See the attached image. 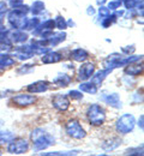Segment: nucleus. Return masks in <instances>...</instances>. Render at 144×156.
<instances>
[{"label": "nucleus", "instance_id": "aec40b11", "mask_svg": "<svg viewBox=\"0 0 144 156\" xmlns=\"http://www.w3.org/2000/svg\"><path fill=\"white\" fill-rule=\"evenodd\" d=\"M120 144H121V140L119 138H113V139H111L108 142H104L102 144V148L106 151H112V150L117 149Z\"/></svg>", "mask_w": 144, "mask_h": 156}, {"label": "nucleus", "instance_id": "72a5a7b5", "mask_svg": "<svg viewBox=\"0 0 144 156\" xmlns=\"http://www.w3.org/2000/svg\"><path fill=\"white\" fill-rule=\"evenodd\" d=\"M68 95H70V98H76V100H79V98H83L82 93H79V91H77V90H71V91L68 93Z\"/></svg>", "mask_w": 144, "mask_h": 156}, {"label": "nucleus", "instance_id": "f03ea898", "mask_svg": "<svg viewBox=\"0 0 144 156\" xmlns=\"http://www.w3.org/2000/svg\"><path fill=\"white\" fill-rule=\"evenodd\" d=\"M31 139L34 142V149L35 150H44L48 147L53 145L55 142L53 136H51L49 133H47L42 129L34 130L31 133Z\"/></svg>", "mask_w": 144, "mask_h": 156}, {"label": "nucleus", "instance_id": "f3484780", "mask_svg": "<svg viewBox=\"0 0 144 156\" xmlns=\"http://www.w3.org/2000/svg\"><path fill=\"white\" fill-rule=\"evenodd\" d=\"M112 70H113V69H104L102 71H99L94 77L91 78V83H94L95 85H100V84L102 83L103 79L107 77V75L112 72Z\"/></svg>", "mask_w": 144, "mask_h": 156}, {"label": "nucleus", "instance_id": "37998d69", "mask_svg": "<svg viewBox=\"0 0 144 156\" xmlns=\"http://www.w3.org/2000/svg\"><path fill=\"white\" fill-rule=\"evenodd\" d=\"M0 155H1V150H0Z\"/></svg>", "mask_w": 144, "mask_h": 156}, {"label": "nucleus", "instance_id": "473e14b6", "mask_svg": "<svg viewBox=\"0 0 144 156\" xmlns=\"http://www.w3.org/2000/svg\"><path fill=\"white\" fill-rule=\"evenodd\" d=\"M99 13H100V17L103 20V18H106V17L109 16V9L106 7V6H101V7L99 9Z\"/></svg>", "mask_w": 144, "mask_h": 156}, {"label": "nucleus", "instance_id": "ea45409f", "mask_svg": "<svg viewBox=\"0 0 144 156\" xmlns=\"http://www.w3.org/2000/svg\"><path fill=\"white\" fill-rule=\"evenodd\" d=\"M143 120H144V117L143 115H141L139 120H138V125H139V127H141V129H143Z\"/></svg>", "mask_w": 144, "mask_h": 156}, {"label": "nucleus", "instance_id": "2eb2a0df", "mask_svg": "<svg viewBox=\"0 0 144 156\" xmlns=\"http://www.w3.org/2000/svg\"><path fill=\"white\" fill-rule=\"evenodd\" d=\"M121 58H123V57H121L120 54L114 53V54L109 55L108 58L103 61V65H104V67H106V69H114V67H119V61L121 60Z\"/></svg>", "mask_w": 144, "mask_h": 156}, {"label": "nucleus", "instance_id": "e433bc0d", "mask_svg": "<svg viewBox=\"0 0 144 156\" xmlns=\"http://www.w3.org/2000/svg\"><path fill=\"white\" fill-rule=\"evenodd\" d=\"M22 4H23V0H10V5L12 7H17V6H19Z\"/></svg>", "mask_w": 144, "mask_h": 156}, {"label": "nucleus", "instance_id": "393cba45", "mask_svg": "<svg viewBox=\"0 0 144 156\" xmlns=\"http://www.w3.org/2000/svg\"><path fill=\"white\" fill-rule=\"evenodd\" d=\"M44 11V4L40 1V0H36L34 4H33V9H31V12L34 15H39Z\"/></svg>", "mask_w": 144, "mask_h": 156}, {"label": "nucleus", "instance_id": "0eeeda50", "mask_svg": "<svg viewBox=\"0 0 144 156\" xmlns=\"http://www.w3.org/2000/svg\"><path fill=\"white\" fill-rule=\"evenodd\" d=\"M53 107L55 108V109H58V111H60V112H64V111H66L68 107H70V101H68V98L66 95H55L54 98H53Z\"/></svg>", "mask_w": 144, "mask_h": 156}, {"label": "nucleus", "instance_id": "1a4fd4ad", "mask_svg": "<svg viewBox=\"0 0 144 156\" xmlns=\"http://www.w3.org/2000/svg\"><path fill=\"white\" fill-rule=\"evenodd\" d=\"M12 101H13L17 106L24 107V106H30V105H33V103L36 101V98H35V96H33V95L19 94V95H17V96H15V98H12Z\"/></svg>", "mask_w": 144, "mask_h": 156}, {"label": "nucleus", "instance_id": "c9c22d12", "mask_svg": "<svg viewBox=\"0 0 144 156\" xmlns=\"http://www.w3.org/2000/svg\"><path fill=\"white\" fill-rule=\"evenodd\" d=\"M33 70V67H31V65H24V67H21L19 70H18V72L19 73H25V72H29V71H31Z\"/></svg>", "mask_w": 144, "mask_h": 156}, {"label": "nucleus", "instance_id": "79ce46f5", "mask_svg": "<svg viewBox=\"0 0 144 156\" xmlns=\"http://www.w3.org/2000/svg\"><path fill=\"white\" fill-rule=\"evenodd\" d=\"M106 0H99V4H101V2H104Z\"/></svg>", "mask_w": 144, "mask_h": 156}, {"label": "nucleus", "instance_id": "7ed1b4c3", "mask_svg": "<svg viewBox=\"0 0 144 156\" xmlns=\"http://www.w3.org/2000/svg\"><path fill=\"white\" fill-rule=\"evenodd\" d=\"M86 115H88V119H89V121H90L91 125L100 126V125H102L103 122H104L106 112H104V109L101 108L99 105H91L88 108Z\"/></svg>", "mask_w": 144, "mask_h": 156}, {"label": "nucleus", "instance_id": "cd10ccee", "mask_svg": "<svg viewBox=\"0 0 144 156\" xmlns=\"http://www.w3.org/2000/svg\"><path fill=\"white\" fill-rule=\"evenodd\" d=\"M15 64V60L9 57V55H5V57H0V67H6V66H11Z\"/></svg>", "mask_w": 144, "mask_h": 156}, {"label": "nucleus", "instance_id": "bb28decb", "mask_svg": "<svg viewBox=\"0 0 144 156\" xmlns=\"http://www.w3.org/2000/svg\"><path fill=\"white\" fill-rule=\"evenodd\" d=\"M39 23H40L39 18H31V20H28L26 24L24 25V29H25V30H34V29L39 25Z\"/></svg>", "mask_w": 144, "mask_h": 156}, {"label": "nucleus", "instance_id": "4c0bfd02", "mask_svg": "<svg viewBox=\"0 0 144 156\" xmlns=\"http://www.w3.org/2000/svg\"><path fill=\"white\" fill-rule=\"evenodd\" d=\"M86 13H88L89 16H94V15H95V9H94L93 6H89L88 10H86Z\"/></svg>", "mask_w": 144, "mask_h": 156}, {"label": "nucleus", "instance_id": "9d476101", "mask_svg": "<svg viewBox=\"0 0 144 156\" xmlns=\"http://www.w3.org/2000/svg\"><path fill=\"white\" fill-rule=\"evenodd\" d=\"M34 52H33V46H21L15 51V55L19 60H26L33 57Z\"/></svg>", "mask_w": 144, "mask_h": 156}, {"label": "nucleus", "instance_id": "dca6fc26", "mask_svg": "<svg viewBox=\"0 0 144 156\" xmlns=\"http://www.w3.org/2000/svg\"><path fill=\"white\" fill-rule=\"evenodd\" d=\"M54 27H55V24H54V20H46L44 23H42L41 25H37L36 28V30L34 31V34H36V35H41L43 33H46V31H53V29H54Z\"/></svg>", "mask_w": 144, "mask_h": 156}, {"label": "nucleus", "instance_id": "ddd939ff", "mask_svg": "<svg viewBox=\"0 0 144 156\" xmlns=\"http://www.w3.org/2000/svg\"><path fill=\"white\" fill-rule=\"evenodd\" d=\"M102 100L107 105H109V106H112L114 108H121V101L119 98V95L115 94V93L104 95V96H102Z\"/></svg>", "mask_w": 144, "mask_h": 156}, {"label": "nucleus", "instance_id": "f704fd0d", "mask_svg": "<svg viewBox=\"0 0 144 156\" xmlns=\"http://www.w3.org/2000/svg\"><path fill=\"white\" fill-rule=\"evenodd\" d=\"M5 12H6V5H5L4 1H1L0 2V23H1V20L5 16Z\"/></svg>", "mask_w": 144, "mask_h": 156}, {"label": "nucleus", "instance_id": "a211bd4d", "mask_svg": "<svg viewBox=\"0 0 144 156\" xmlns=\"http://www.w3.org/2000/svg\"><path fill=\"white\" fill-rule=\"evenodd\" d=\"M143 72V66L142 65H132L128 64L127 67L125 69V73L130 75V76H138Z\"/></svg>", "mask_w": 144, "mask_h": 156}, {"label": "nucleus", "instance_id": "7c9ffc66", "mask_svg": "<svg viewBox=\"0 0 144 156\" xmlns=\"http://www.w3.org/2000/svg\"><path fill=\"white\" fill-rule=\"evenodd\" d=\"M121 0H112L109 4H108V9H111V10H117V9H119L120 6H121Z\"/></svg>", "mask_w": 144, "mask_h": 156}, {"label": "nucleus", "instance_id": "2f4dec72", "mask_svg": "<svg viewBox=\"0 0 144 156\" xmlns=\"http://www.w3.org/2000/svg\"><path fill=\"white\" fill-rule=\"evenodd\" d=\"M137 4H138V0H125L124 1V5L127 10H132Z\"/></svg>", "mask_w": 144, "mask_h": 156}, {"label": "nucleus", "instance_id": "c756f323", "mask_svg": "<svg viewBox=\"0 0 144 156\" xmlns=\"http://www.w3.org/2000/svg\"><path fill=\"white\" fill-rule=\"evenodd\" d=\"M126 155H143V147L136 149H128L126 151Z\"/></svg>", "mask_w": 144, "mask_h": 156}, {"label": "nucleus", "instance_id": "58836bf2", "mask_svg": "<svg viewBox=\"0 0 144 156\" xmlns=\"http://www.w3.org/2000/svg\"><path fill=\"white\" fill-rule=\"evenodd\" d=\"M133 51H135V47H132V46H131V48H123V52L124 53H126V54L132 53Z\"/></svg>", "mask_w": 144, "mask_h": 156}, {"label": "nucleus", "instance_id": "b1692460", "mask_svg": "<svg viewBox=\"0 0 144 156\" xmlns=\"http://www.w3.org/2000/svg\"><path fill=\"white\" fill-rule=\"evenodd\" d=\"M12 139H15V135L10 131H0V143H10Z\"/></svg>", "mask_w": 144, "mask_h": 156}, {"label": "nucleus", "instance_id": "c85d7f7f", "mask_svg": "<svg viewBox=\"0 0 144 156\" xmlns=\"http://www.w3.org/2000/svg\"><path fill=\"white\" fill-rule=\"evenodd\" d=\"M78 154V151H54V153H46L44 155H48V156H52V155H59V156H61V155H77Z\"/></svg>", "mask_w": 144, "mask_h": 156}, {"label": "nucleus", "instance_id": "4468645a", "mask_svg": "<svg viewBox=\"0 0 144 156\" xmlns=\"http://www.w3.org/2000/svg\"><path fill=\"white\" fill-rule=\"evenodd\" d=\"M47 89H48V83L44 82V80H37V82L28 85V91L34 93V94H36V93H43Z\"/></svg>", "mask_w": 144, "mask_h": 156}, {"label": "nucleus", "instance_id": "412c9836", "mask_svg": "<svg viewBox=\"0 0 144 156\" xmlns=\"http://www.w3.org/2000/svg\"><path fill=\"white\" fill-rule=\"evenodd\" d=\"M12 51V41L9 39L7 36L0 37V52H10Z\"/></svg>", "mask_w": 144, "mask_h": 156}, {"label": "nucleus", "instance_id": "6e6552de", "mask_svg": "<svg viewBox=\"0 0 144 156\" xmlns=\"http://www.w3.org/2000/svg\"><path fill=\"white\" fill-rule=\"evenodd\" d=\"M94 71H95V65L91 64V62H86V64H84V65L81 66L79 73H78V78L81 80H86V79H89L93 76Z\"/></svg>", "mask_w": 144, "mask_h": 156}, {"label": "nucleus", "instance_id": "20e7f679", "mask_svg": "<svg viewBox=\"0 0 144 156\" xmlns=\"http://www.w3.org/2000/svg\"><path fill=\"white\" fill-rule=\"evenodd\" d=\"M135 127V118L132 114H124L117 122V131L121 135L131 132Z\"/></svg>", "mask_w": 144, "mask_h": 156}, {"label": "nucleus", "instance_id": "4be33fe9", "mask_svg": "<svg viewBox=\"0 0 144 156\" xmlns=\"http://www.w3.org/2000/svg\"><path fill=\"white\" fill-rule=\"evenodd\" d=\"M71 77L70 76H67V75H59L58 77H55L53 79V82L57 84V85H59V87H67L70 83H71Z\"/></svg>", "mask_w": 144, "mask_h": 156}, {"label": "nucleus", "instance_id": "9b49d317", "mask_svg": "<svg viewBox=\"0 0 144 156\" xmlns=\"http://www.w3.org/2000/svg\"><path fill=\"white\" fill-rule=\"evenodd\" d=\"M6 36L15 43H23V42H25L28 40V34L22 31V30H18V29H15L13 31L7 33Z\"/></svg>", "mask_w": 144, "mask_h": 156}, {"label": "nucleus", "instance_id": "a878e982", "mask_svg": "<svg viewBox=\"0 0 144 156\" xmlns=\"http://www.w3.org/2000/svg\"><path fill=\"white\" fill-rule=\"evenodd\" d=\"M54 24H55V27H57L59 30H65V29L67 28V23H66L65 18L61 17V16H58V17L55 18Z\"/></svg>", "mask_w": 144, "mask_h": 156}, {"label": "nucleus", "instance_id": "f257e3e1", "mask_svg": "<svg viewBox=\"0 0 144 156\" xmlns=\"http://www.w3.org/2000/svg\"><path fill=\"white\" fill-rule=\"evenodd\" d=\"M29 12V6L26 5H19L17 7H15L7 16V20H9V23L13 27V29H18V30H22L24 29V25L26 24L28 22V18H26V13Z\"/></svg>", "mask_w": 144, "mask_h": 156}, {"label": "nucleus", "instance_id": "423d86ee", "mask_svg": "<svg viewBox=\"0 0 144 156\" xmlns=\"http://www.w3.org/2000/svg\"><path fill=\"white\" fill-rule=\"evenodd\" d=\"M11 142H12V143H10V145H9V148H7L9 153H11V154H24V153H26L28 149H29L28 142H26L25 139H23V138L16 139V140L12 139Z\"/></svg>", "mask_w": 144, "mask_h": 156}, {"label": "nucleus", "instance_id": "a19ab883", "mask_svg": "<svg viewBox=\"0 0 144 156\" xmlns=\"http://www.w3.org/2000/svg\"><path fill=\"white\" fill-rule=\"evenodd\" d=\"M6 33V29L4 28V25L0 23V35H2V34H5Z\"/></svg>", "mask_w": 144, "mask_h": 156}, {"label": "nucleus", "instance_id": "6ab92c4d", "mask_svg": "<svg viewBox=\"0 0 144 156\" xmlns=\"http://www.w3.org/2000/svg\"><path fill=\"white\" fill-rule=\"evenodd\" d=\"M71 57L73 58V60H76L78 62H82V61L86 60V58H88V52L85 49H82V48H77V49L72 51Z\"/></svg>", "mask_w": 144, "mask_h": 156}, {"label": "nucleus", "instance_id": "f8f14e48", "mask_svg": "<svg viewBox=\"0 0 144 156\" xmlns=\"http://www.w3.org/2000/svg\"><path fill=\"white\" fill-rule=\"evenodd\" d=\"M62 55L58 52H47L43 54L42 57V62L43 64H55V62H59L61 61Z\"/></svg>", "mask_w": 144, "mask_h": 156}, {"label": "nucleus", "instance_id": "5701e85b", "mask_svg": "<svg viewBox=\"0 0 144 156\" xmlns=\"http://www.w3.org/2000/svg\"><path fill=\"white\" fill-rule=\"evenodd\" d=\"M79 89L84 91V93H88V94H96L97 93V85H95L94 83H82L79 85Z\"/></svg>", "mask_w": 144, "mask_h": 156}, {"label": "nucleus", "instance_id": "39448f33", "mask_svg": "<svg viewBox=\"0 0 144 156\" xmlns=\"http://www.w3.org/2000/svg\"><path fill=\"white\" fill-rule=\"evenodd\" d=\"M66 132L68 133V136L76 139H82L86 136L84 129L81 126V124L78 122V120H70L66 124Z\"/></svg>", "mask_w": 144, "mask_h": 156}]
</instances>
